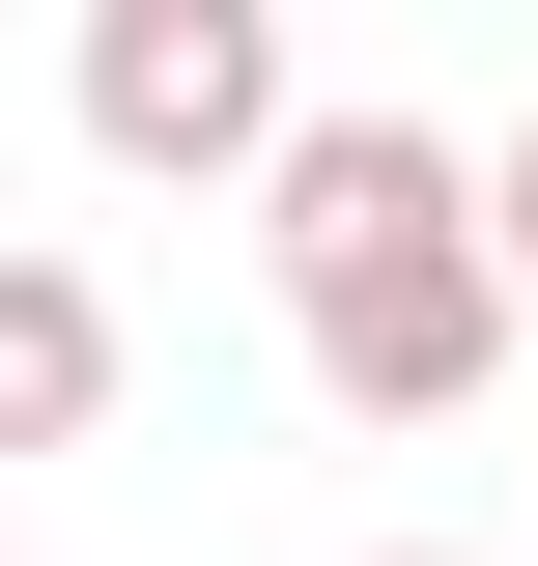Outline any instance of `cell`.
<instances>
[{
    "label": "cell",
    "instance_id": "obj_4",
    "mask_svg": "<svg viewBox=\"0 0 538 566\" xmlns=\"http://www.w3.org/2000/svg\"><path fill=\"white\" fill-rule=\"evenodd\" d=\"M482 283H510V340H538V114L482 142Z\"/></svg>",
    "mask_w": 538,
    "mask_h": 566
},
{
    "label": "cell",
    "instance_id": "obj_2",
    "mask_svg": "<svg viewBox=\"0 0 538 566\" xmlns=\"http://www.w3.org/2000/svg\"><path fill=\"white\" fill-rule=\"evenodd\" d=\"M312 57H283V0H85V142H114L142 199H256Z\"/></svg>",
    "mask_w": 538,
    "mask_h": 566
},
{
    "label": "cell",
    "instance_id": "obj_5",
    "mask_svg": "<svg viewBox=\"0 0 538 566\" xmlns=\"http://www.w3.org/2000/svg\"><path fill=\"white\" fill-rule=\"evenodd\" d=\"M397 566H454V538H397Z\"/></svg>",
    "mask_w": 538,
    "mask_h": 566
},
{
    "label": "cell",
    "instance_id": "obj_1",
    "mask_svg": "<svg viewBox=\"0 0 538 566\" xmlns=\"http://www.w3.org/2000/svg\"><path fill=\"white\" fill-rule=\"evenodd\" d=\"M256 255H283V368H312L340 424H482L510 397V283H482V142L425 114H283L256 170Z\"/></svg>",
    "mask_w": 538,
    "mask_h": 566
},
{
    "label": "cell",
    "instance_id": "obj_3",
    "mask_svg": "<svg viewBox=\"0 0 538 566\" xmlns=\"http://www.w3.org/2000/svg\"><path fill=\"white\" fill-rule=\"evenodd\" d=\"M85 424H114V283L0 227V453H85Z\"/></svg>",
    "mask_w": 538,
    "mask_h": 566
}]
</instances>
